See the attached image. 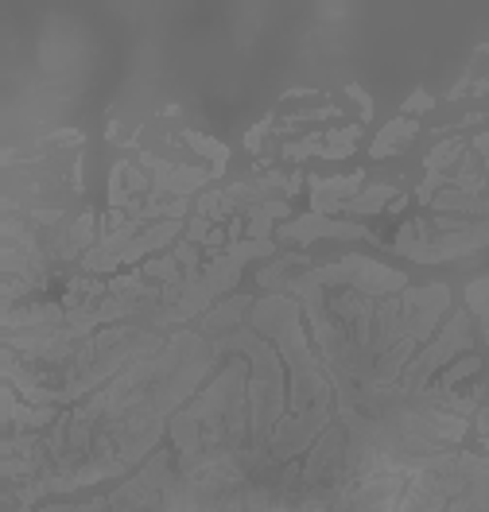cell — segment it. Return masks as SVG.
Returning <instances> with one entry per match:
<instances>
[{
  "label": "cell",
  "instance_id": "obj_1",
  "mask_svg": "<svg viewBox=\"0 0 489 512\" xmlns=\"http://www.w3.org/2000/svg\"><path fill=\"white\" fill-rule=\"evenodd\" d=\"M249 326L261 338H268L276 346V353L284 357V369H288V416L276 423L268 450H272L276 462H295V458H303L307 450L315 447V439L338 419L334 384L326 377L323 357L311 346L303 307L288 291L257 299Z\"/></svg>",
  "mask_w": 489,
  "mask_h": 512
},
{
  "label": "cell",
  "instance_id": "obj_2",
  "mask_svg": "<svg viewBox=\"0 0 489 512\" xmlns=\"http://www.w3.org/2000/svg\"><path fill=\"white\" fill-rule=\"evenodd\" d=\"M396 512H489V458L447 450L408 474Z\"/></svg>",
  "mask_w": 489,
  "mask_h": 512
},
{
  "label": "cell",
  "instance_id": "obj_3",
  "mask_svg": "<svg viewBox=\"0 0 489 512\" xmlns=\"http://www.w3.org/2000/svg\"><path fill=\"white\" fill-rule=\"evenodd\" d=\"M292 284H299V288H350L361 295H373V299H385V295L408 291V276L400 268H385V264L369 260V256H346V260H334L323 268L299 272Z\"/></svg>",
  "mask_w": 489,
  "mask_h": 512
},
{
  "label": "cell",
  "instance_id": "obj_4",
  "mask_svg": "<svg viewBox=\"0 0 489 512\" xmlns=\"http://www.w3.org/2000/svg\"><path fill=\"white\" fill-rule=\"evenodd\" d=\"M474 315L470 311H455L451 319L439 326V334L427 342L424 350L416 353L412 361H408V369H404V377H400V392H424L427 384L435 381L451 361L458 357H466V353L474 350Z\"/></svg>",
  "mask_w": 489,
  "mask_h": 512
},
{
  "label": "cell",
  "instance_id": "obj_5",
  "mask_svg": "<svg viewBox=\"0 0 489 512\" xmlns=\"http://www.w3.org/2000/svg\"><path fill=\"white\" fill-rule=\"evenodd\" d=\"M319 237L350 241V237H373V233L358 222H330L323 214H303V218L276 229V241H284V245H307V241H319Z\"/></svg>",
  "mask_w": 489,
  "mask_h": 512
},
{
  "label": "cell",
  "instance_id": "obj_6",
  "mask_svg": "<svg viewBox=\"0 0 489 512\" xmlns=\"http://www.w3.org/2000/svg\"><path fill=\"white\" fill-rule=\"evenodd\" d=\"M365 191V171L354 175H338V179H311V214H342V206Z\"/></svg>",
  "mask_w": 489,
  "mask_h": 512
},
{
  "label": "cell",
  "instance_id": "obj_7",
  "mask_svg": "<svg viewBox=\"0 0 489 512\" xmlns=\"http://www.w3.org/2000/svg\"><path fill=\"white\" fill-rule=\"evenodd\" d=\"M253 303L257 299H249V295H233V299H218V307H210L202 319H198V334L202 338H222V334H229V330H237V326H245L249 322V315H253Z\"/></svg>",
  "mask_w": 489,
  "mask_h": 512
},
{
  "label": "cell",
  "instance_id": "obj_8",
  "mask_svg": "<svg viewBox=\"0 0 489 512\" xmlns=\"http://www.w3.org/2000/svg\"><path fill=\"white\" fill-rule=\"evenodd\" d=\"M311 272V256L303 253H284V256H272L268 260V268H261L257 272V284H261L268 295H276V291H288V284H292L295 276L292 272Z\"/></svg>",
  "mask_w": 489,
  "mask_h": 512
},
{
  "label": "cell",
  "instance_id": "obj_9",
  "mask_svg": "<svg viewBox=\"0 0 489 512\" xmlns=\"http://www.w3.org/2000/svg\"><path fill=\"white\" fill-rule=\"evenodd\" d=\"M416 132H420V125H416L412 117H396V121H389V125L377 132V140L369 144V156H373V160H385V156L404 152V148L416 140Z\"/></svg>",
  "mask_w": 489,
  "mask_h": 512
},
{
  "label": "cell",
  "instance_id": "obj_10",
  "mask_svg": "<svg viewBox=\"0 0 489 512\" xmlns=\"http://www.w3.org/2000/svg\"><path fill=\"white\" fill-rule=\"evenodd\" d=\"M288 214H292V206H288L284 198H272V202H261V206L241 210L249 241H268V237H272V225L280 222V218H288Z\"/></svg>",
  "mask_w": 489,
  "mask_h": 512
},
{
  "label": "cell",
  "instance_id": "obj_11",
  "mask_svg": "<svg viewBox=\"0 0 489 512\" xmlns=\"http://www.w3.org/2000/svg\"><path fill=\"white\" fill-rule=\"evenodd\" d=\"M140 272H144V280H152V284H160V288H175V284H183V280H187L183 264L175 260L171 249H167L163 256H148V260L140 264Z\"/></svg>",
  "mask_w": 489,
  "mask_h": 512
},
{
  "label": "cell",
  "instance_id": "obj_12",
  "mask_svg": "<svg viewBox=\"0 0 489 512\" xmlns=\"http://www.w3.org/2000/svg\"><path fill=\"white\" fill-rule=\"evenodd\" d=\"M389 202H396V187L373 183V187H365L361 194H354V198L342 206V214H377V210H385Z\"/></svg>",
  "mask_w": 489,
  "mask_h": 512
},
{
  "label": "cell",
  "instance_id": "obj_13",
  "mask_svg": "<svg viewBox=\"0 0 489 512\" xmlns=\"http://www.w3.org/2000/svg\"><path fill=\"white\" fill-rule=\"evenodd\" d=\"M482 369H486V357H482V353H466V357L451 361L431 384H435V388H458V384H466L470 377H478Z\"/></svg>",
  "mask_w": 489,
  "mask_h": 512
},
{
  "label": "cell",
  "instance_id": "obj_14",
  "mask_svg": "<svg viewBox=\"0 0 489 512\" xmlns=\"http://www.w3.org/2000/svg\"><path fill=\"white\" fill-rule=\"evenodd\" d=\"M361 140V125H346V128H334V132H323V160H346Z\"/></svg>",
  "mask_w": 489,
  "mask_h": 512
},
{
  "label": "cell",
  "instance_id": "obj_15",
  "mask_svg": "<svg viewBox=\"0 0 489 512\" xmlns=\"http://www.w3.org/2000/svg\"><path fill=\"white\" fill-rule=\"evenodd\" d=\"M466 152H470V140H458V136L435 144L431 156H427V175H451V163H458Z\"/></svg>",
  "mask_w": 489,
  "mask_h": 512
},
{
  "label": "cell",
  "instance_id": "obj_16",
  "mask_svg": "<svg viewBox=\"0 0 489 512\" xmlns=\"http://www.w3.org/2000/svg\"><path fill=\"white\" fill-rule=\"evenodd\" d=\"M183 140L195 148L198 156H206V160H210V171H214V179L226 171V160H229L226 144H218L214 136H202V132H183Z\"/></svg>",
  "mask_w": 489,
  "mask_h": 512
},
{
  "label": "cell",
  "instance_id": "obj_17",
  "mask_svg": "<svg viewBox=\"0 0 489 512\" xmlns=\"http://www.w3.org/2000/svg\"><path fill=\"white\" fill-rule=\"evenodd\" d=\"M280 152H284V160H307V156H319V152H323V132H311V136H303V140H295V144H284Z\"/></svg>",
  "mask_w": 489,
  "mask_h": 512
},
{
  "label": "cell",
  "instance_id": "obj_18",
  "mask_svg": "<svg viewBox=\"0 0 489 512\" xmlns=\"http://www.w3.org/2000/svg\"><path fill=\"white\" fill-rule=\"evenodd\" d=\"M424 109H435V97L424 94V90H416V94L404 101V113H424Z\"/></svg>",
  "mask_w": 489,
  "mask_h": 512
},
{
  "label": "cell",
  "instance_id": "obj_19",
  "mask_svg": "<svg viewBox=\"0 0 489 512\" xmlns=\"http://www.w3.org/2000/svg\"><path fill=\"white\" fill-rule=\"evenodd\" d=\"M346 94H350L361 105V121H369V117H373V101L365 97V90H361V86H346Z\"/></svg>",
  "mask_w": 489,
  "mask_h": 512
},
{
  "label": "cell",
  "instance_id": "obj_20",
  "mask_svg": "<svg viewBox=\"0 0 489 512\" xmlns=\"http://www.w3.org/2000/svg\"><path fill=\"white\" fill-rule=\"evenodd\" d=\"M264 132H268V121H261V125L253 128V132L245 136V144H249V148H261V136H264Z\"/></svg>",
  "mask_w": 489,
  "mask_h": 512
},
{
  "label": "cell",
  "instance_id": "obj_21",
  "mask_svg": "<svg viewBox=\"0 0 489 512\" xmlns=\"http://www.w3.org/2000/svg\"><path fill=\"white\" fill-rule=\"evenodd\" d=\"M478 435H482V447H486V454H489V427L486 431H478Z\"/></svg>",
  "mask_w": 489,
  "mask_h": 512
}]
</instances>
